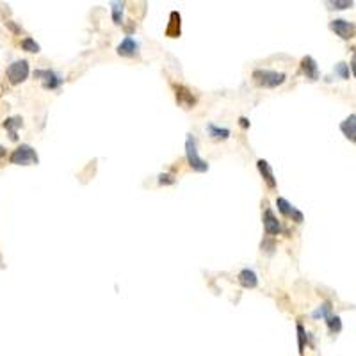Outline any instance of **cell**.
Returning <instances> with one entry per match:
<instances>
[{
    "label": "cell",
    "mask_w": 356,
    "mask_h": 356,
    "mask_svg": "<svg viewBox=\"0 0 356 356\" xmlns=\"http://www.w3.org/2000/svg\"><path fill=\"white\" fill-rule=\"evenodd\" d=\"M240 127L248 128V127H250V121H248L246 118H240Z\"/></svg>",
    "instance_id": "cell-26"
},
{
    "label": "cell",
    "mask_w": 356,
    "mask_h": 356,
    "mask_svg": "<svg viewBox=\"0 0 356 356\" xmlns=\"http://www.w3.org/2000/svg\"><path fill=\"white\" fill-rule=\"evenodd\" d=\"M276 205H278V210L282 212L285 217H290L296 223H303V219H305L303 212H299L294 205H290L285 198H276Z\"/></svg>",
    "instance_id": "cell-6"
},
{
    "label": "cell",
    "mask_w": 356,
    "mask_h": 356,
    "mask_svg": "<svg viewBox=\"0 0 356 356\" xmlns=\"http://www.w3.org/2000/svg\"><path fill=\"white\" fill-rule=\"evenodd\" d=\"M257 168H258V171H260L262 177H264L267 187L275 189V187H276V178H275V173H272V170H271V164H269L267 160H264V159H258Z\"/></svg>",
    "instance_id": "cell-9"
},
{
    "label": "cell",
    "mask_w": 356,
    "mask_h": 356,
    "mask_svg": "<svg viewBox=\"0 0 356 356\" xmlns=\"http://www.w3.org/2000/svg\"><path fill=\"white\" fill-rule=\"evenodd\" d=\"M2 155H4V148L0 146V157H2Z\"/></svg>",
    "instance_id": "cell-28"
},
{
    "label": "cell",
    "mask_w": 356,
    "mask_h": 356,
    "mask_svg": "<svg viewBox=\"0 0 356 356\" xmlns=\"http://www.w3.org/2000/svg\"><path fill=\"white\" fill-rule=\"evenodd\" d=\"M335 73L339 75L340 78L347 80V78H349V66H347L346 63H339V64L335 66Z\"/></svg>",
    "instance_id": "cell-22"
},
{
    "label": "cell",
    "mask_w": 356,
    "mask_h": 356,
    "mask_svg": "<svg viewBox=\"0 0 356 356\" xmlns=\"http://www.w3.org/2000/svg\"><path fill=\"white\" fill-rule=\"evenodd\" d=\"M239 283L244 289H255V287L258 285L257 272L251 271V269H242V271L239 272Z\"/></svg>",
    "instance_id": "cell-13"
},
{
    "label": "cell",
    "mask_w": 356,
    "mask_h": 356,
    "mask_svg": "<svg viewBox=\"0 0 356 356\" xmlns=\"http://www.w3.org/2000/svg\"><path fill=\"white\" fill-rule=\"evenodd\" d=\"M175 91H177V102L180 105L185 107V109H189V107H193L194 103H196L194 95L187 88H183V86H175Z\"/></svg>",
    "instance_id": "cell-11"
},
{
    "label": "cell",
    "mask_w": 356,
    "mask_h": 356,
    "mask_svg": "<svg viewBox=\"0 0 356 356\" xmlns=\"http://www.w3.org/2000/svg\"><path fill=\"white\" fill-rule=\"evenodd\" d=\"M138 50H139V45H138V41H135L134 38H130V36H127V38L123 39V41L118 45V53L120 56H135L138 53Z\"/></svg>",
    "instance_id": "cell-12"
},
{
    "label": "cell",
    "mask_w": 356,
    "mask_h": 356,
    "mask_svg": "<svg viewBox=\"0 0 356 356\" xmlns=\"http://www.w3.org/2000/svg\"><path fill=\"white\" fill-rule=\"evenodd\" d=\"M20 127H23V120H21L20 116L7 118V120L4 121V128L9 132V135H11V139H13V141H16V139H18V128H20Z\"/></svg>",
    "instance_id": "cell-15"
},
{
    "label": "cell",
    "mask_w": 356,
    "mask_h": 356,
    "mask_svg": "<svg viewBox=\"0 0 356 356\" xmlns=\"http://www.w3.org/2000/svg\"><path fill=\"white\" fill-rule=\"evenodd\" d=\"M185 157H187L189 166L193 168L194 171H198V173H205V171H208L207 160H203L200 157V153H198V143L190 134L187 135V139H185Z\"/></svg>",
    "instance_id": "cell-1"
},
{
    "label": "cell",
    "mask_w": 356,
    "mask_h": 356,
    "mask_svg": "<svg viewBox=\"0 0 356 356\" xmlns=\"http://www.w3.org/2000/svg\"><path fill=\"white\" fill-rule=\"evenodd\" d=\"M9 162L16 164V166H29V164H38V153L32 146L29 145H21L14 150L13 153L9 155Z\"/></svg>",
    "instance_id": "cell-3"
},
{
    "label": "cell",
    "mask_w": 356,
    "mask_h": 356,
    "mask_svg": "<svg viewBox=\"0 0 356 356\" xmlns=\"http://www.w3.org/2000/svg\"><path fill=\"white\" fill-rule=\"evenodd\" d=\"M330 29H332L337 36H340L342 39H351L353 38V32H354L353 23H349L347 20H342V18L333 20L332 23H330Z\"/></svg>",
    "instance_id": "cell-7"
},
{
    "label": "cell",
    "mask_w": 356,
    "mask_h": 356,
    "mask_svg": "<svg viewBox=\"0 0 356 356\" xmlns=\"http://www.w3.org/2000/svg\"><path fill=\"white\" fill-rule=\"evenodd\" d=\"M330 310H332V305L324 303V305H321V307H319L317 310L314 312V314H312V317H314V319H319V317L326 319L330 315Z\"/></svg>",
    "instance_id": "cell-21"
},
{
    "label": "cell",
    "mask_w": 356,
    "mask_h": 356,
    "mask_svg": "<svg viewBox=\"0 0 356 356\" xmlns=\"http://www.w3.org/2000/svg\"><path fill=\"white\" fill-rule=\"evenodd\" d=\"M123 9H125L123 2H114L113 4V20H114V23H116V25L123 23Z\"/></svg>",
    "instance_id": "cell-18"
},
{
    "label": "cell",
    "mask_w": 356,
    "mask_h": 356,
    "mask_svg": "<svg viewBox=\"0 0 356 356\" xmlns=\"http://www.w3.org/2000/svg\"><path fill=\"white\" fill-rule=\"evenodd\" d=\"M205 130H207V134L210 135L212 139H215V141H225V139L230 138V130H228V128L215 127L214 123H208L207 127H205Z\"/></svg>",
    "instance_id": "cell-16"
},
{
    "label": "cell",
    "mask_w": 356,
    "mask_h": 356,
    "mask_svg": "<svg viewBox=\"0 0 356 356\" xmlns=\"http://www.w3.org/2000/svg\"><path fill=\"white\" fill-rule=\"evenodd\" d=\"M328 6H332V9H347V7L353 6V2H351V0H344V2L333 0V2H328Z\"/></svg>",
    "instance_id": "cell-23"
},
{
    "label": "cell",
    "mask_w": 356,
    "mask_h": 356,
    "mask_svg": "<svg viewBox=\"0 0 356 356\" xmlns=\"http://www.w3.org/2000/svg\"><path fill=\"white\" fill-rule=\"evenodd\" d=\"M21 48H23L25 52H31V53H38L39 52V45L32 38L21 39Z\"/></svg>",
    "instance_id": "cell-20"
},
{
    "label": "cell",
    "mask_w": 356,
    "mask_h": 356,
    "mask_svg": "<svg viewBox=\"0 0 356 356\" xmlns=\"http://www.w3.org/2000/svg\"><path fill=\"white\" fill-rule=\"evenodd\" d=\"M264 228L269 235H276V233L282 232V225H280L278 217H276L275 212H272L271 208H267L264 214Z\"/></svg>",
    "instance_id": "cell-8"
},
{
    "label": "cell",
    "mask_w": 356,
    "mask_h": 356,
    "mask_svg": "<svg viewBox=\"0 0 356 356\" xmlns=\"http://www.w3.org/2000/svg\"><path fill=\"white\" fill-rule=\"evenodd\" d=\"M29 77V63L25 59L14 61L13 64H9L7 68V78L11 84H20V82L27 80Z\"/></svg>",
    "instance_id": "cell-4"
},
{
    "label": "cell",
    "mask_w": 356,
    "mask_h": 356,
    "mask_svg": "<svg viewBox=\"0 0 356 356\" xmlns=\"http://www.w3.org/2000/svg\"><path fill=\"white\" fill-rule=\"evenodd\" d=\"M351 70H353V75L356 77V56L353 57V61H351Z\"/></svg>",
    "instance_id": "cell-27"
},
{
    "label": "cell",
    "mask_w": 356,
    "mask_h": 356,
    "mask_svg": "<svg viewBox=\"0 0 356 356\" xmlns=\"http://www.w3.org/2000/svg\"><path fill=\"white\" fill-rule=\"evenodd\" d=\"M166 34L170 36V38H178L180 36V13H177V11L171 13L170 25H168V29H166Z\"/></svg>",
    "instance_id": "cell-17"
},
{
    "label": "cell",
    "mask_w": 356,
    "mask_h": 356,
    "mask_svg": "<svg viewBox=\"0 0 356 356\" xmlns=\"http://www.w3.org/2000/svg\"><path fill=\"white\" fill-rule=\"evenodd\" d=\"M301 70H303V73L307 75V78H310V80H317L319 78V68H317V63L314 61V57H310V56L303 57V61H301Z\"/></svg>",
    "instance_id": "cell-10"
},
{
    "label": "cell",
    "mask_w": 356,
    "mask_h": 356,
    "mask_svg": "<svg viewBox=\"0 0 356 356\" xmlns=\"http://www.w3.org/2000/svg\"><path fill=\"white\" fill-rule=\"evenodd\" d=\"M340 130L344 132V135H346L347 139L356 143V114H351L349 118H346V120L340 123Z\"/></svg>",
    "instance_id": "cell-14"
},
{
    "label": "cell",
    "mask_w": 356,
    "mask_h": 356,
    "mask_svg": "<svg viewBox=\"0 0 356 356\" xmlns=\"http://www.w3.org/2000/svg\"><path fill=\"white\" fill-rule=\"evenodd\" d=\"M34 77L43 82V88L45 89H57L63 84V78L52 70H36Z\"/></svg>",
    "instance_id": "cell-5"
},
{
    "label": "cell",
    "mask_w": 356,
    "mask_h": 356,
    "mask_svg": "<svg viewBox=\"0 0 356 356\" xmlns=\"http://www.w3.org/2000/svg\"><path fill=\"white\" fill-rule=\"evenodd\" d=\"M297 335H299V353H305V340H307V333H305V328L301 324H297Z\"/></svg>",
    "instance_id": "cell-24"
},
{
    "label": "cell",
    "mask_w": 356,
    "mask_h": 356,
    "mask_svg": "<svg viewBox=\"0 0 356 356\" xmlns=\"http://www.w3.org/2000/svg\"><path fill=\"white\" fill-rule=\"evenodd\" d=\"M326 324H328L332 333H339L340 330H342V321H340L339 315H328V317H326Z\"/></svg>",
    "instance_id": "cell-19"
},
{
    "label": "cell",
    "mask_w": 356,
    "mask_h": 356,
    "mask_svg": "<svg viewBox=\"0 0 356 356\" xmlns=\"http://www.w3.org/2000/svg\"><path fill=\"white\" fill-rule=\"evenodd\" d=\"M253 78L258 86L262 88H278L280 84L285 82V73H280V71H272V70H255L253 71Z\"/></svg>",
    "instance_id": "cell-2"
},
{
    "label": "cell",
    "mask_w": 356,
    "mask_h": 356,
    "mask_svg": "<svg viewBox=\"0 0 356 356\" xmlns=\"http://www.w3.org/2000/svg\"><path fill=\"white\" fill-rule=\"evenodd\" d=\"M159 183L160 185H171V183H175V177L170 173H160L159 175Z\"/></svg>",
    "instance_id": "cell-25"
}]
</instances>
